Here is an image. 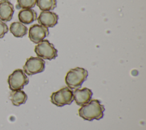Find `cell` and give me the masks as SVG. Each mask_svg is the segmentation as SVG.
Masks as SVG:
<instances>
[{"instance_id":"6da1fadb","label":"cell","mask_w":146,"mask_h":130,"mask_svg":"<svg viewBox=\"0 0 146 130\" xmlns=\"http://www.w3.org/2000/svg\"><path fill=\"white\" fill-rule=\"evenodd\" d=\"M105 110L103 105L97 99L91 100L87 104L82 105L78 110L79 115L88 121L100 120L103 118Z\"/></svg>"},{"instance_id":"7a4b0ae2","label":"cell","mask_w":146,"mask_h":130,"mask_svg":"<svg viewBox=\"0 0 146 130\" xmlns=\"http://www.w3.org/2000/svg\"><path fill=\"white\" fill-rule=\"evenodd\" d=\"M88 71L81 67H76L71 69L66 74L65 82L68 88L78 89L87 79Z\"/></svg>"},{"instance_id":"3957f363","label":"cell","mask_w":146,"mask_h":130,"mask_svg":"<svg viewBox=\"0 0 146 130\" xmlns=\"http://www.w3.org/2000/svg\"><path fill=\"white\" fill-rule=\"evenodd\" d=\"M51 101L57 107H62L71 104L74 100L73 91L68 87H64L52 92L51 96Z\"/></svg>"},{"instance_id":"277c9868","label":"cell","mask_w":146,"mask_h":130,"mask_svg":"<svg viewBox=\"0 0 146 130\" xmlns=\"http://www.w3.org/2000/svg\"><path fill=\"white\" fill-rule=\"evenodd\" d=\"M29 82V78L21 69H16L14 70L9 75L7 79L9 87L11 91L22 90Z\"/></svg>"},{"instance_id":"5b68a950","label":"cell","mask_w":146,"mask_h":130,"mask_svg":"<svg viewBox=\"0 0 146 130\" xmlns=\"http://www.w3.org/2000/svg\"><path fill=\"white\" fill-rule=\"evenodd\" d=\"M34 51L38 57L50 60L58 56V50L47 39L43 40L36 45Z\"/></svg>"},{"instance_id":"8992f818","label":"cell","mask_w":146,"mask_h":130,"mask_svg":"<svg viewBox=\"0 0 146 130\" xmlns=\"http://www.w3.org/2000/svg\"><path fill=\"white\" fill-rule=\"evenodd\" d=\"M24 72L27 75L31 76L42 72L45 68V62L39 57L31 56L27 59L23 67Z\"/></svg>"},{"instance_id":"52a82bcc","label":"cell","mask_w":146,"mask_h":130,"mask_svg":"<svg viewBox=\"0 0 146 130\" xmlns=\"http://www.w3.org/2000/svg\"><path fill=\"white\" fill-rule=\"evenodd\" d=\"M49 34L47 27L40 25L34 24L30 26L29 31V38L33 43L36 44L42 41Z\"/></svg>"},{"instance_id":"ba28073f","label":"cell","mask_w":146,"mask_h":130,"mask_svg":"<svg viewBox=\"0 0 146 130\" xmlns=\"http://www.w3.org/2000/svg\"><path fill=\"white\" fill-rule=\"evenodd\" d=\"M59 19L58 15L54 12L46 11H42L37 18L38 23L46 27H53L57 23Z\"/></svg>"},{"instance_id":"9c48e42d","label":"cell","mask_w":146,"mask_h":130,"mask_svg":"<svg viewBox=\"0 0 146 130\" xmlns=\"http://www.w3.org/2000/svg\"><path fill=\"white\" fill-rule=\"evenodd\" d=\"M92 92L88 88L84 87L82 89H76L73 92L74 100L78 105H84L87 104L91 99Z\"/></svg>"},{"instance_id":"30bf717a","label":"cell","mask_w":146,"mask_h":130,"mask_svg":"<svg viewBox=\"0 0 146 130\" xmlns=\"http://www.w3.org/2000/svg\"><path fill=\"white\" fill-rule=\"evenodd\" d=\"M14 13L13 5L9 0L0 1V20L7 22L11 20Z\"/></svg>"},{"instance_id":"8fae6325","label":"cell","mask_w":146,"mask_h":130,"mask_svg":"<svg viewBox=\"0 0 146 130\" xmlns=\"http://www.w3.org/2000/svg\"><path fill=\"white\" fill-rule=\"evenodd\" d=\"M18 19L24 24H30L37 19V14L33 9H22L18 13Z\"/></svg>"},{"instance_id":"7c38bea8","label":"cell","mask_w":146,"mask_h":130,"mask_svg":"<svg viewBox=\"0 0 146 130\" xmlns=\"http://www.w3.org/2000/svg\"><path fill=\"white\" fill-rule=\"evenodd\" d=\"M10 99L15 106H19L25 104L27 99V95L22 90L11 91L10 92Z\"/></svg>"},{"instance_id":"4fadbf2b","label":"cell","mask_w":146,"mask_h":130,"mask_svg":"<svg viewBox=\"0 0 146 130\" xmlns=\"http://www.w3.org/2000/svg\"><path fill=\"white\" fill-rule=\"evenodd\" d=\"M10 32L17 38H22L27 33V27L20 22H14L10 26Z\"/></svg>"},{"instance_id":"5bb4252c","label":"cell","mask_w":146,"mask_h":130,"mask_svg":"<svg viewBox=\"0 0 146 130\" xmlns=\"http://www.w3.org/2000/svg\"><path fill=\"white\" fill-rule=\"evenodd\" d=\"M36 4L40 10L49 11L56 7V0H36Z\"/></svg>"},{"instance_id":"9a60e30c","label":"cell","mask_w":146,"mask_h":130,"mask_svg":"<svg viewBox=\"0 0 146 130\" xmlns=\"http://www.w3.org/2000/svg\"><path fill=\"white\" fill-rule=\"evenodd\" d=\"M36 0H17V9H30L35 7Z\"/></svg>"},{"instance_id":"2e32d148","label":"cell","mask_w":146,"mask_h":130,"mask_svg":"<svg viewBox=\"0 0 146 130\" xmlns=\"http://www.w3.org/2000/svg\"><path fill=\"white\" fill-rule=\"evenodd\" d=\"M9 29L7 25L5 23V22L0 20V39L2 38L5 34L8 32Z\"/></svg>"}]
</instances>
